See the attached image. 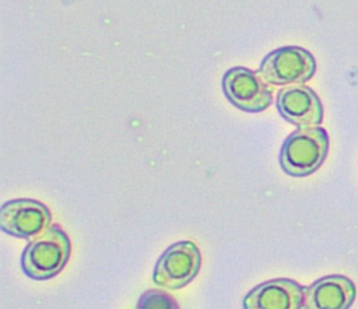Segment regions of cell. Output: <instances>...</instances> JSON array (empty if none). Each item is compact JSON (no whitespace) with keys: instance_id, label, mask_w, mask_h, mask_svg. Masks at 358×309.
<instances>
[{"instance_id":"obj_1","label":"cell","mask_w":358,"mask_h":309,"mask_svg":"<svg viewBox=\"0 0 358 309\" xmlns=\"http://www.w3.org/2000/svg\"><path fill=\"white\" fill-rule=\"evenodd\" d=\"M329 152V134L320 126L298 127L282 143L280 165L282 171L295 178L316 172Z\"/></svg>"},{"instance_id":"obj_2","label":"cell","mask_w":358,"mask_h":309,"mask_svg":"<svg viewBox=\"0 0 358 309\" xmlns=\"http://www.w3.org/2000/svg\"><path fill=\"white\" fill-rule=\"evenodd\" d=\"M70 252L67 233L59 225H50L28 242L21 256V268L29 278L50 280L64 268Z\"/></svg>"},{"instance_id":"obj_3","label":"cell","mask_w":358,"mask_h":309,"mask_svg":"<svg viewBox=\"0 0 358 309\" xmlns=\"http://www.w3.org/2000/svg\"><path fill=\"white\" fill-rule=\"evenodd\" d=\"M316 71L313 55L299 46H282L268 55L260 63L259 74L273 85L303 84Z\"/></svg>"},{"instance_id":"obj_4","label":"cell","mask_w":358,"mask_h":309,"mask_svg":"<svg viewBox=\"0 0 358 309\" xmlns=\"http://www.w3.org/2000/svg\"><path fill=\"white\" fill-rule=\"evenodd\" d=\"M201 254L192 240H179L168 246L155 263L152 281L166 289H179L187 285L199 273Z\"/></svg>"},{"instance_id":"obj_5","label":"cell","mask_w":358,"mask_h":309,"mask_svg":"<svg viewBox=\"0 0 358 309\" xmlns=\"http://www.w3.org/2000/svg\"><path fill=\"white\" fill-rule=\"evenodd\" d=\"M222 91L234 106L250 113L263 112L273 102L271 91L262 76L242 66L232 67L224 74Z\"/></svg>"},{"instance_id":"obj_6","label":"cell","mask_w":358,"mask_h":309,"mask_svg":"<svg viewBox=\"0 0 358 309\" xmlns=\"http://www.w3.org/2000/svg\"><path fill=\"white\" fill-rule=\"evenodd\" d=\"M49 208L34 199H14L6 201L0 208V228L4 233L34 239L52 224Z\"/></svg>"},{"instance_id":"obj_7","label":"cell","mask_w":358,"mask_h":309,"mask_svg":"<svg viewBox=\"0 0 358 309\" xmlns=\"http://www.w3.org/2000/svg\"><path fill=\"white\" fill-rule=\"evenodd\" d=\"M275 105L278 113L298 127L319 126L323 120V105L317 94L303 84L281 88L277 92Z\"/></svg>"},{"instance_id":"obj_8","label":"cell","mask_w":358,"mask_h":309,"mask_svg":"<svg viewBox=\"0 0 358 309\" xmlns=\"http://www.w3.org/2000/svg\"><path fill=\"white\" fill-rule=\"evenodd\" d=\"M303 289L291 278H273L253 287L242 299L243 309H302Z\"/></svg>"},{"instance_id":"obj_9","label":"cell","mask_w":358,"mask_h":309,"mask_svg":"<svg viewBox=\"0 0 358 309\" xmlns=\"http://www.w3.org/2000/svg\"><path fill=\"white\" fill-rule=\"evenodd\" d=\"M357 296L351 278L331 274L317 278L303 289L302 309H350Z\"/></svg>"},{"instance_id":"obj_10","label":"cell","mask_w":358,"mask_h":309,"mask_svg":"<svg viewBox=\"0 0 358 309\" xmlns=\"http://www.w3.org/2000/svg\"><path fill=\"white\" fill-rule=\"evenodd\" d=\"M136 309H179V305L166 291L150 288L141 294Z\"/></svg>"}]
</instances>
